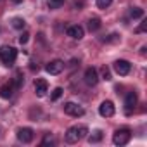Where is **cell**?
<instances>
[{
    "instance_id": "cell-1",
    "label": "cell",
    "mask_w": 147,
    "mask_h": 147,
    "mask_svg": "<svg viewBox=\"0 0 147 147\" xmlns=\"http://www.w3.org/2000/svg\"><path fill=\"white\" fill-rule=\"evenodd\" d=\"M16 57H18V50L14 47H9V45L0 47V61L5 66H12L16 62Z\"/></svg>"
},
{
    "instance_id": "cell-2",
    "label": "cell",
    "mask_w": 147,
    "mask_h": 147,
    "mask_svg": "<svg viewBox=\"0 0 147 147\" xmlns=\"http://www.w3.org/2000/svg\"><path fill=\"white\" fill-rule=\"evenodd\" d=\"M131 138V131L128 128H121L113 135V144L114 145H126Z\"/></svg>"
},
{
    "instance_id": "cell-3",
    "label": "cell",
    "mask_w": 147,
    "mask_h": 147,
    "mask_svg": "<svg viewBox=\"0 0 147 147\" xmlns=\"http://www.w3.org/2000/svg\"><path fill=\"white\" fill-rule=\"evenodd\" d=\"M64 113L66 114H69V116H83L85 114V109L82 107V106H78V104H75V102H66L64 104Z\"/></svg>"
},
{
    "instance_id": "cell-4",
    "label": "cell",
    "mask_w": 147,
    "mask_h": 147,
    "mask_svg": "<svg viewBox=\"0 0 147 147\" xmlns=\"http://www.w3.org/2000/svg\"><path fill=\"white\" fill-rule=\"evenodd\" d=\"M62 69H64V61H61V59L50 61L47 64V67H45V71L49 75H59V73H62Z\"/></svg>"
},
{
    "instance_id": "cell-5",
    "label": "cell",
    "mask_w": 147,
    "mask_h": 147,
    "mask_svg": "<svg viewBox=\"0 0 147 147\" xmlns=\"http://www.w3.org/2000/svg\"><path fill=\"white\" fill-rule=\"evenodd\" d=\"M114 71L118 73L119 76H126L128 73H130V69H131V64L128 62V61H125V59H119V61H116L114 62Z\"/></svg>"
},
{
    "instance_id": "cell-6",
    "label": "cell",
    "mask_w": 147,
    "mask_h": 147,
    "mask_svg": "<svg viewBox=\"0 0 147 147\" xmlns=\"http://www.w3.org/2000/svg\"><path fill=\"white\" fill-rule=\"evenodd\" d=\"M85 83L88 85V87H94V85H97V82H99V75H97V69L95 67H87V71H85Z\"/></svg>"
},
{
    "instance_id": "cell-7",
    "label": "cell",
    "mask_w": 147,
    "mask_h": 147,
    "mask_svg": "<svg viewBox=\"0 0 147 147\" xmlns=\"http://www.w3.org/2000/svg\"><path fill=\"white\" fill-rule=\"evenodd\" d=\"M99 114L102 118H111L114 114V104L111 100H104L100 106H99Z\"/></svg>"
},
{
    "instance_id": "cell-8",
    "label": "cell",
    "mask_w": 147,
    "mask_h": 147,
    "mask_svg": "<svg viewBox=\"0 0 147 147\" xmlns=\"http://www.w3.org/2000/svg\"><path fill=\"white\" fill-rule=\"evenodd\" d=\"M33 137H35V133L31 128H19L18 130V140L23 144H30L33 140Z\"/></svg>"
},
{
    "instance_id": "cell-9",
    "label": "cell",
    "mask_w": 147,
    "mask_h": 147,
    "mask_svg": "<svg viewBox=\"0 0 147 147\" xmlns=\"http://www.w3.org/2000/svg\"><path fill=\"white\" fill-rule=\"evenodd\" d=\"M66 33H67V36L75 38V40H82L83 35H85V30H83L80 24H75V26H69V28L66 30Z\"/></svg>"
},
{
    "instance_id": "cell-10",
    "label": "cell",
    "mask_w": 147,
    "mask_h": 147,
    "mask_svg": "<svg viewBox=\"0 0 147 147\" xmlns=\"http://www.w3.org/2000/svg\"><path fill=\"white\" fill-rule=\"evenodd\" d=\"M35 92L38 97H45V94L49 92V83L45 80H36L35 82Z\"/></svg>"
},
{
    "instance_id": "cell-11",
    "label": "cell",
    "mask_w": 147,
    "mask_h": 147,
    "mask_svg": "<svg viewBox=\"0 0 147 147\" xmlns=\"http://www.w3.org/2000/svg\"><path fill=\"white\" fill-rule=\"evenodd\" d=\"M135 106H137V94H135V92H128L126 97H125V107H126V113H130Z\"/></svg>"
},
{
    "instance_id": "cell-12",
    "label": "cell",
    "mask_w": 147,
    "mask_h": 147,
    "mask_svg": "<svg viewBox=\"0 0 147 147\" xmlns=\"http://www.w3.org/2000/svg\"><path fill=\"white\" fill-rule=\"evenodd\" d=\"M78 140H80L78 128H76V126H71V128L66 131V142H67V144H76Z\"/></svg>"
},
{
    "instance_id": "cell-13",
    "label": "cell",
    "mask_w": 147,
    "mask_h": 147,
    "mask_svg": "<svg viewBox=\"0 0 147 147\" xmlns=\"http://www.w3.org/2000/svg\"><path fill=\"white\" fill-rule=\"evenodd\" d=\"M12 92H14V85L12 83H7V85L0 87V97H2V99H11Z\"/></svg>"
},
{
    "instance_id": "cell-14",
    "label": "cell",
    "mask_w": 147,
    "mask_h": 147,
    "mask_svg": "<svg viewBox=\"0 0 147 147\" xmlns=\"http://www.w3.org/2000/svg\"><path fill=\"white\" fill-rule=\"evenodd\" d=\"M11 24H12L14 30H23V28L26 26V21H24L23 18H14V19L11 21Z\"/></svg>"
},
{
    "instance_id": "cell-15",
    "label": "cell",
    "mask_w": 147,
    "mask_h": 147,
    "mask_svg": "<svg viewBox=\"0 0 147 147\" xmlns=\"http://www.w3.org/2000/svg\"><path fill=\"white\" fill-rule=\"evenodd\" d=\"M99 28H100V19H97V18L88 19V30L90 31H97Z\"/></svg>"
},
{
    "instance_id": "cell-16",
    "label": "cell",
    "mask_w": 147,
    "mask_h": 147,
    "mask_svg": "<svg viewBox=\"0 0 147 147\" xmlns=\"http://www.w3.org/2000/svg\"><path fill=\"white\" fill-rule=\"evenodd\" d=\"M130 16H131L133 19H138V18H144V9H140V7H133V9L130 11Z\"/></svg>"
},
{
    "instance_id": "cell-17",
    "label": "cell",
    "mask_w": 147,
    "mask_h": 147,
    "mask_svg": "<svg viewBox=\"0 0 147 147\" xmlns=\"http://www.w3.org/2000/svg\"><path fill=\"white\" fill-rule=\"evenodd\" d=\"M100 140H102V131H100V130L94 131V133L88 137V142H92V144H95V142H100Z\"/></svg>"
},
{
    "instance_id": "cell-18",
    "label": "cell",
    "mask_w": 147,
    "mask_h": 147,
    "mask_svg": "<svg viewBox=\"0 0 147 147\" xmlns=\"http://www.w3.org/2000/svg\"><path fill=\"white\" fill-rule=\"evenodd\" d=\"M49 7L50 9H61L62 7V4H64V0H49Z\"/></svg>"
},
{
    "instance_id": "cell-19",
    "label": "cell",
    "mask_w": 147,
    "mask_h": 147,
    "mask_svg": "<svg viewBox=\"0 0 147 147\" xmlns=\"http://www.w3.org/2000/svg\"><path fill=\"white\" fill-rule=\"evenodd\" d=\"M100 73H102V80H106V82H109V80H111V69H109V67H106V66H104V67L100 69Z\"/></svg>"
},
{
    "instance_id": "cell-20",
    "label": "cell",
    "mask_w": 147,
    "mask_h": 147,
    "mask_svg": "<svg viewBox=\"0 0 147 147\" xmlns=\"http://www.w3.org/2000/svg\"><path fill=\"white\" fill-rule=\"evenodd\" d=\"M113 4V0H97V7L99 9H107Z\"/></svg>"
},
{
    "instance_id": "cell-21",
    "label": "cell",
    "mask_w": 147,
    "mask_h": 147,
    "mask_svg": "<svg viewBox=\"0 0 147 147\" xmlns=\"http://www.w3.org/2000/svg\"><path fill=\"white\" fill-rule=\"evenodd\" d=\"M61 95H62V88H61V87L54 88V92H52V100H59Z\"/></svg>"
},
{
    "instance_id": "cell-22",
    "label": "cell",
    "mask_w": 147,
    "mask_h": 147,
    "mask_svg": "<svg viewBox=\"0 0 147 147\" xmlns=\"http://www.w3.org/2000/svg\"><path fill=\"white\" fill-rule=\"evenodd\" d=\"M78 128V135H80V140L82 138H85L87 135H88V128L87 126H76Z\"/></svg>"
},
{
    "instance_id": "cell-23",
    "label": "cell",
    "mask_w": 147,
    "mask_h": 147,
    "mask_svg": "<svg viewBox=\"0 0 147 147\" xmlns=\"http://www.w3.org/2000/svg\"><path fill=\"white\" fill-rule=\"evenodd\" d=\"M49 144H54V137H52L50 133H47V135L43 137V140H42V145H43V147L49 145Z\"/></svg>"
},
{
    "instance_id": "cell-24",
    "label": "cell",
    "mask_w": 147,
    "mask_h": 147,
    "mask_svg": "<svg viewBox=\"0 0 147 147\" xmlns=\"http://www.w3.org/2000/svg\"><path fill=\"white\" fill-rule=\"evenodd\" d=\"M28 40H30V33H21V36H19V43L21 45H24V43H28Z\"/></svg>"
},
{
    "instance_id": "cell-25",
    "label": "cell",
    "mask_w": 147,
    "mask_h": 147,
    "mask_svg": "<svg viewBox=\"0 0 147 147\" xmlns=\"http://www.w3.org/2000/svg\"><path fill=\"white\" fill-rule=\"evenodd\" d=\"M145 28H147V23L144 21V23H142V24L137 28V33H142V31H145Z\"/></svg>"
},
{
    "instance_id": "cell-26",
    "label": "cell",
    "mask_w": 147,
    "mask_h": 147,
    "mask_svg": "<svg viewBox=\"0 0 147 147\" xmlns=\"http://www.w3.org/2000/svg\"><path fill=\"white\" fill-rule=\"evenodd\" d=\"M12 2H14V4H19V2H21V0H12Z\"/></svg>"
}]
</instances>
